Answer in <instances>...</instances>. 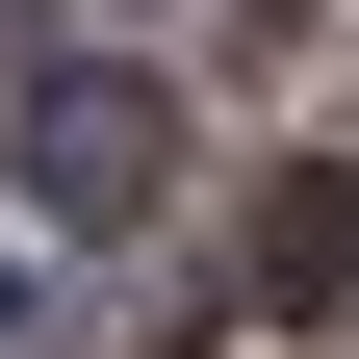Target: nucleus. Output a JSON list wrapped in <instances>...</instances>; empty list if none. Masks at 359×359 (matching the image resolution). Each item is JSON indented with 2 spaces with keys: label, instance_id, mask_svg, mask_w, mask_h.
<instances>
[{
  "label": "nucleus",
  "instance_id": "20e7f679",
  "mask_svg": "<svg viewBox=\"0 0 359 359\" xmlns=\"http://www.w3.org/2000/svg\"><path fill=\"white\" fill-rule=\"evenodd\" d=\"M0 334H26V283H0Z\"/></svg>",
  "mask_w": 359,
  "mask_h": 359
},
{
  "label": "nucleus",
  "instance_id": "f257e3e1",
  "mask_svg": "<svg viewBox=\"0 0 359 359\" xmlns=\"http://www.w3.org/2000/svg\"><path fill=\"white\" fill-rule=\"evenodd\" d=\"M0 154H26V205H77V231H128V205L180 180V103H154L128 52H26V128H0Z\"/></svg>",
  "mask_w": 359,
  "mask_h": 359
},
{
  "label": "nucleus",
  "instance_id": "f03ea898",
  "mask_svg": "<svg viewBox=\"0 0 359 359\" xmlns=\"http://www.w3.org/2000/svg\"><path fill=\"white\" fill-rule=\"evenodd\" d=\"M257 308H283L308 359L359 334V180H334V154H283V205H257Z\"/></svg>",
  "mask_w": 359,
  "mask_h": 359
},
{
  "label": "nucleus",
  "instance_id": "39448f33",
  "mask_svg": "<svg viewBox=\"0 0 359 359\" xmlns=\"http://www.w3.org/2000/svg\"><path fill=\"white\" fill-rule=\"evenodd\" d=\"M0 26H26V0H0Z\"/></svg>",
  "mask_w": 359,
  "mask_h": 359
},
{
  "label": "nucleus",
  "instance_id": "7ed1b4c3",
  "mask_svg": "<svg viewBox=\"0 0 359 359\" xmlns=\"http://www.w3.org/2000/svg\"><path fill=\"white\" fill-rule=\"evenodd\" d=\"M26 359H180V308L154 283H77V308H26Z\"/></svg>",
  "mask_w": 359,
  "mask_h": 359
}]
</instances>
